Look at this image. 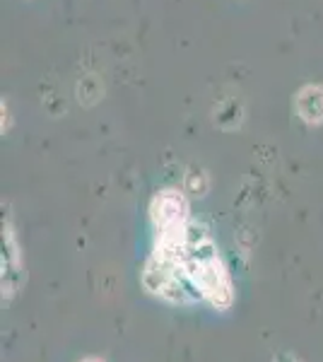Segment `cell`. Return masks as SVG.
<instances>
[{
    "label": "cell",
    "instance_id": "1",
    "mask_svg": "<svg viewBox=\"0 0 323 362\" xmlns=\"http://www.w3.org/2000/svg\"><path fill=\"white\" fill-rule=\"evenodd\" d=\"M157 251L181 266L205 302L215 309H229L234 302V285L215 242L203 225L186 223L179 230L157 232Z\"/></svg>",
    "mask_w": 323,
    "mask_h": 362
},
{
    "label": "cell",
    "instance_id": "2",
    "mask_svg": "<svg viewBox=\"0 0 323 362\" xmlns=\"http://www.w3.org/2000/svg\"><path fill=\"white\" fill-rule=\"evenodd\" d=\"M143 285L150 295L162 297V300L172 302V305H196V302L203 300L196 285L181 271V266L157 249L145 264Z\"/></svg>",
    "mask_w": 323,
    "mask_h": 362
},
{
    "label": "cell",
    "instance_id": "3",
    "mask_svg": "<svg viewBox=\"0 0 323 362\" xmlns=\"http://www.w3.org/2000/svg\"><path fill=\"white\" fill-rule=\"evenodd\" d=\"M150 215L157 232L179 230V227L189 223V203H186V198L181 194H176V191H162L152 201Z\"/></svg>",
    "mask_w": 323,
    "mask_h": 362
},
{
    "label": "cell",
    "instance_id": "4",
    "mask_svg": "<svg viewBox=\"0 0 323 362\" xmlns=\"http://www.w3.org/2000/svg\"><path fill=\"white\" fill-rule=\"evenodd\" d=\"M297 114L307 124H321L323 121V87L309 85L297 95Z\"/></svg>",
    "mask_w": 323,
    "mask_h": 362
},
{
    "label": "cell",
    "instance_id": "5",
    "mask_svg": "<svg viewBox=\"0 0 323 362\" xmlns=\"http://www.w3.org/2000/svg\"><path fill=\"white\" fill-rule=\"evenodd\" d=\"M275 362H299V360H295V358H287V355H285V358H280V360H275Z\"/></svg>",
    "mask_w": 323,
    "mask_h": 362
},
{
    "label": "cell",
    "instance_id": "6",
    "mask_svg": "<svg viewBox=\"0 0 323 362\" xmlns=\"http://www.w3.org/2000/svg\"><path fill=\"white\" fill-rule=\"evenodd\" d=\"M82 362H102V360H97V358H87V360H82Z\"/></svg>",
    "mask_w": 323,
    "mask_h": 362
}]
</instances>
